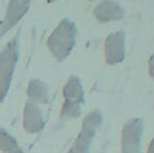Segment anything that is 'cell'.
I'll list each match as a JSON object with an SVG mask.
<instances>
[{
	"instance_id": "7",
	"label": "cell",
	"mask_w": 154,
	"mask_h": 153,
	"mask_svg": "<svg viewBox=\"0 0 154 153\" xmlns=\"http://www.w3.org/2000/svg\"><path fill=\"white\" fill-rule=\"evenodd\" d=\"M146 153H154V137L151 138V140L149 141Z\"/></svg>"
},
{
	"instance_id": "1",
	"label": "cell",
	"mask_w": 154,
	"mask_h": 153,
	"mask_svg": "<svg viewBox=\"0 0 154 153\" xmlns=\"http://www.w3.org/2000/svg\"><path fill=\"white\" fill-rule=\"evenodd\" d=\"M143 120L133 118L125 124L121 135V153H142Z\"/></svg>"
},
{
	"instance_id": "8",
	"label": "cell",
	"mask_w": 154,
	"mask_h": 153,
	"mask_svg": "<svg viewBox=\"0 0 154 153\" xmlns=\"http://www.w3.org/2000/svg\"><path fill=\"white\" fill-rule=\"evenodd\" d=\"M48 1H49V2H51V1H54V0H48Z\"/></svg>"
},
{
	"instance_id": "4",
	"label": "cell",
	"mask_w": 154,
	"mask_h": 153,
	"mask_svg": "<svg viewBox=\"0 0 154 153\" xmlns=\"http://www.w3.org/2000/svg\"><path fill=\"white\" fill-rule=\"evenodd\" d=\"M125 9L117 2L106 0L99 3L94 8V14L96 19L101 23L119 21L125 17Z\"/></svg>"
},
{
	"instance_id": "2",
	"label": "cell",
	"mask_w": 154,
	"mask_h": 153,
	"mask_svg": "<svg viewBox=\"0 0 154 153\" xmlns=\"http://www.w3.org/2000/svg\"><path fill=\"white\" fill-rule=\"evenodd\" d=\"M125 55V35L122 31L110 34L105 41V58L109 65L119 64Z\"/></svg>"
},
{
	"instance_id": "3",
	"label": "cell",
	"mask_w": 154,
	"mask_h": 153,
	"mask_svg": "<svg viewBox=\"0 0 154 153\" xmlns=\"http://www.w3.org/2000/svg\"><path fill=\"white\" fill-rule=\"evenodd\" d=\"M76 29L70 21H63L51 37L49 42H60V54L67 56L75 42Z\"/></svg>"
},
{
	"instance_id": "5",
	"label": "cell",
	"mask_w": 154,
	"mask_h": 153,
	"mask_svg": "<svg viewBox=\"0 0 154 153\" xmlns=\"http://www.w3.org/2000/svg\"><path fill=\"white\" fill-rule=\"evenodd\" d=\"M28 4L29 0H11L6 18L4 20V25L7 27H11L12 25L16 24L27 11Z\"/></svg>"
},
{
	"instance_id": "6",
	"label": "cell",
	"mask_w": 154,
	"mask_h": 153,
	"mask_svg": "<svg viewBox=\"0 0 154 153\" xmlns=\"http://www.w3.org/2000/svg\"><path fill=\"white\" fill-rule=\"evenodd\" d=\"M148 74L151 78L154 79V54L150 56L148 60Z\"/></svg>"
}]
</instances>
